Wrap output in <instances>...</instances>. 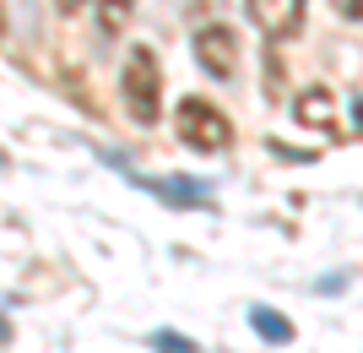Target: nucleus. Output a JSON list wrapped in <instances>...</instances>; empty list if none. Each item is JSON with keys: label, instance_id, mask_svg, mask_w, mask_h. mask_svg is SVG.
Listing matches in <instances>:
<instances>
[{"label": "nucleus", "instance_id": "obj_1", "mask_svg": "<svg viewBox=\"0 0 363 353\" xmlns=\"http://www.w3.org/2000/svg\"><path fill=\"white\" fill-rule=\"evenodd\" d=\"M120 98L130 109L136 125L157 120V104H163V65H157V49L152 44H130L120 65Z\"/></svg>", "mask_w": 363, "mask_h": 353}, {"label": "nucleus", "instance_id": "obj_2", "mask_svg": "<svg viewBox=\"0 0 363 353\" xmlns=\"http://www.w3.org/2000/svg\"><path fill=\"white\" fill-rule=\"evenodd\" d=\"M174 131H179V141L196 147V153H223L228 141H233L228 114L217 104H206V98H184V104L174 109Z\"/></svg>", "mask_w": 363, "mask_h": 353}, {"label": "nucleus", "instance_id": "obj_3", "mask_svg": "<svg viewBox=\"0 0 363 353\" xmlns=\"http://www.w3.org/2000/svg\"><path fill=\"white\" fill-rule=\"evenodd\" d=\"M196 60L206 77L228 82L233 71H239V33L223 28V22H206V28H196Z\"/></svg>", "mask_w": 363, "mask_h": 353}, {"label": "nucleus", "instance_id": "obj_4", "mask_svg": "<svg viewBox=\"0 0 363 353\" xmlns=\"http://www.w3.org/2000/svg\"><path fill=\"white\" fill-rule=\"evenodd\" d=\"M244 11L272 44H282V38H293L303 28V0H244Z\"/></svg>", "mask_w": 363, "mask_h": 353}, {"label": "nucleus", "instance_id": "obj_5", "mask_svg": "<svg viewBox=\"0 0 363 353\" xmlns=\"http://www.w3.org/2000/svg\"><path fill=\"white\" fill-rule=\"evenodd\" d=\"M293 120L309 125V131H331V120H336V98H331L325 87L298 92V98H293Z\"/></svg>", "mask_w": 363, "mask_h": 353}, {"label": "nucleus", "instance_id": "obj_6", "mask_svg": "<svg viewBox=\"0 0 363 353\" xmlns=\"http://www.w3.org/2000/svg\"><path fill=\"white\" fill-rule=\"evenodd\" d=\"M136 185H147V190H157L163 201H174V207H212V196L201 190V185H190V180H136Z\"/></svg>", "mask_w": 363, "mask_h": 353}, {"label": "nucleus", "instance_id": "obj_7", "mask_svg": "<svg viewBox=\"0 0 363 353\" xmlns=\"http://www.w3.org/2000/svg\"><path fill=\"white\" fill-rule=\"evenodd\" d=\"M250 326H255V337H260V342H272V348L293 342V321H288V315H277V310H266V305L250 310Z\"/></svg>", "mask_w": 363, "mask_h": 353}, {"label": "nucleus", "instance_id": "obj_8", "mask_svg": "<svg viewBox=\"0 0 363 353\" xmlns=\"http://www.w3.org/2000/svg\"><path fill=\"white\" fill-rule=\"evenodd\" d=\"M136 16V0H98V33L104 38H120Z\"/></svg>", "mask_w": 363, "mask_h": 353}, {"label": "nucleus", "instance_id": "obj_9", "mask_svg": "<svg viewBox=\"0 0 363 353\" xmlns=\"http://www.w3.org/2000/svg\"><path fill=\"white\" fill-rule=\"evenodd\" d=\"M152 348L157 353H201L190 337H179V332H152Z\"/></svg>", "mask_w": 363, "mask_h": 353}, {"label": "nucleus", "instance_id": "obj_10", "mask_svg": "<svg viewBox=\"0 0 363 353\" xmlns=\"http://www.w3.org/2000/svg\"><path fill=\"white\" fill-rule=\"evenodd\" d=\"M336 16H347V22H363V0H331Z\"/></svg>", "mask_w": 363, "mask_h": 353}, {"label": "nucleus", "instance_id": "obj_11", "mask_svg": "<svg viewBox=\"0 0 363 353\" xmlns=\"http://www.w3.org/2000/svg\"><path fill=\"white\" fill-rule=\"evenodd\" d=\"M55 6H60V16H76L82 6H87V0H55Z\"/></svg>", "mask_w": 363, "mask_h": 353}, {"label": "nucleus", "instance_id": "obj_12", "mask_svg": "<svg viewBox=\"0 0 363 353\" xmlns=\"http://www.w3.org/2000/svg\"><path fill=\"white\" fill-rule=\"evenodd\" d=\"M352 125H358V131H363V98H358V104H352Z\"/></svg>", "mask_w": 363, "mask_h": 353}]
</instances>
